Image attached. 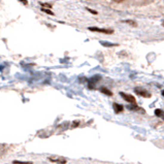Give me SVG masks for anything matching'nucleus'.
Segmentation results:
<instances>
[{"label": "nucleus", "mask_w": 164, "mask_h": 164, "mask_svg": "<svg viewBox=\"0 0 164 164\" xmlns=\"http://www.w3.org/2000/svg\"><path fill=\"white\" fill-rule=\"evenodd\" d=\"M89 30L90 31H93V32L104 33V34H112V33H114L113 29H101V28H97V27H90Z\"/></svg>", "instance_id": "f257e3e1"}, {"label": "nucleus", "mask_w": 164, "mask_h": 164, "mask_svg": "<svg viewBox=\"0 0 164 164\" xmlns=\"http://www.w3.org/2000/svg\"><path fill=\"white\" fill-rule=\"evenodd\" d=\"M135 93L137 94L139 96H143V97H146V98H150L151 97V94L147 91L146 89H143V88H135L134 89Z\"/></svg>", "instance_id": "f03ea898"}, {"label": "nucleus", "mask_w": 164, "mask_h": 164, "mask_svg": "<svg viewBox=\"0 0 164 164\" xmlns=\"http://www.w3.org/2000/svg\"><path fill=\"white\" fill-rule=\"evenodd\" d=\"M120 95L123 97V99H125L126 101H128V102L132 103V104L136 102V100H135V98H134V96L130 95V94H126V93H123V92H120Z\"/></svg>", "instance_id": "7ed1b4c3"}, {"label": "nucleus", "mask_w": 164, "mask_h": 164, "mask_svg": "<svg viewBox=\"0 0 164 164\" xmlns=\"http://www.w3.org/2000/svg\"><path fill=\"white\" fill-rule=\"evenodd\" d=\"M99 78H100V76H94V78H90V80L88 81V83H89V88L90 89H94V86H95V84L96 83L99 81Z\"/></svg>", "instance_id": "20e7f679"}, {"label": "nucleus", "mask_w": 164, "mask_h": 164, "mask_svg": "<svg viewBox=\"0 0 164 164\" xmlns=\"http://www.w3.org/2000/svg\"><path fill=\"white\" fill-rule=\"evenodd\" d=\"M113 107L115 109V113L116 114H120L123 112V109H124V106L121 104H119V103H114L113 104Z\"/></svg>", "instance_id": "39448f33"}, {"label": "nucleus", "mask_w": 164, "mask_h": 164, "mask_svg": "<svg viewBox=\"0 0 164 164\" xmlns=\"http://www.w3.org/2000/svg\"><path fill=\"white\" fill-rule=\"evenodd\" d=\"M128 109H130V111H143L141 109H139L135 103H133V105H128Z\"/></svg>", "instance_id": "423d86ee"}, {"label": "nucleus", "mask_w": 164, "mask_h": 164, "mask_svg": "<svg viewBox=\"0 0 164 164\" xmlns=\"http://www.w3.org/2000/svg\"><path fill=\"white\" fill-rule=\"evenodd\" d=\"M155 115H156L157 117H160L161 119L164 120V112L162 109H156V111H155Z\"/></svg>", "instance_id": "0eeeda50"}, {"label": "nucleus", "mask_w": 164, "mask_h": 164, "mask_svg": "<svg viewBox=\"0 0 164 164\" xmlns=\"http://www.w3.org/2000/svg\"><path fill=\"white\" fill-rule=\"evenodd\" d=\"M100 91L102 92V93H104V94H106L107 96H112L113 95V93H112L111 91H109V89H106V88H104V87H102V88H100Z\"/></svg>", "instance_id": "6e6552de"}, {"label": "nucleus", "mask_w": 164, "mask_h": 164, "mask_svg": "<svg viewBox=\"0 0 164 164\" xmlns=\"http://www.w3.org/2000/svg\"><path fill=\"white\" fill-rule=\"evenodd\" d=\"M101 44L106 46V47H116L117 46V44H109V42H104V41H101Z\"/></svg>", "instance_id": "1a4fd4ad"}, {"label": "nucleus", "mask_w": 164, "mask_h": 164, "mask_svg": "<svg viewBox=\"0 0 164 164\" xmlns=\"http://www.w3.org/2000/svg\"><path fill=\"white\" fill-rule=\"evenodd\" d=\"M41 10H42V12H44V13H48V15H51V16H53V15H54V13H52L51 10H47V8H44V7H42V8H41Z\"/></svg>", "instance_id": "9d476101"}, {"label": "nucleus", "mask_w": 164, "mask_h": 164, "mask_svg": "<svg viewBox=\"0 0 164 164\" xmlns=\"http://www.w3.org/2000/svg\"><path fill=\"white\" fill-rule=\"evenodd\" d=\"M125 23H128V24H130V25H132V26H134V27L136 26V23L134 21H125Z\"/></svg>", "instance_id": "9b49d317"}, {"label": "nucleus", "mask_w": 164, "mask_h": 164, "mask_svg": "<svg viewBox=\"0 0 164 164\" xmlns=\"http://www.w3.org/2000/svg\"><path fill=\"white\" fill-rule=\"evenodd\" d=\"M41 5L44 6V8H46V7H48V8H52V4H49V3H42Z\"/></svg>", "instance_id": "f8f14e48"}, {"label": "nucleus", "mask_w": 164, "mask_h": 164, "mask_svg": "<svg viewBox=\"0 0 164 164\" xmlns=\"http://www.w3.org/2000/svg\"><path fill=\"white\" fill-rule=\"evenodd\" d=\"M15 164H32V162H20V161H15Z\"/></svg>", "instance_id": "ddd939ff"}, {"label": "nucleus", "mask_w": 164, "mask_h": 164, "mask_svg": "<svg viewBox=\"0 0 164 164\" xmlns=\"http://www.w3.org/2000/svg\"><path fill=\"white\" fill-rule=\"evenodd\" d=\"M87 10H88L90 13H93V15H97V12H96V10H91V8H87Z\"/></svg>", "instance_id": "4468645a"}, {"label": "nucleus", "mask_w": 164, "mask_h": 164, "mask_svg": "<svg viewBox=\"0 0 164 164\" xmlns=\"http://www.w3.org/2000/svg\"><path fill=\"white\" fill-rule=\"evenodd\" d=\"M19 1H21L22 3H24V4H28V1H27V0H19Z\"/></svg>", "instance_id": "2eb2a0df"}, {"label": "nucleus", "mask_w": 164, "mask_h": 164, "mask_svg": "<svg viewBox=\"0 0 164 164\" xmlns=\"http://www.w3.org/2000/svg\"><path fill=\"white\" fill-rule=\"evenodd\" d=\"M114 1H116V2H121V1H123V0H114Z\"/></svg>", "instance_id": "dca6fc26"}, {"label": "nucleus", "mask_w": 164, "mask_h": 164, "mask_svg": "<svg viewBox=\"0 0 164 164\" xmlns=\"http://www.w3.org/2000/svg\"><path fill=\"white\" fill-rule=\"evenodd\" d=\"M162 95L164 96V90H163V91H162Z\"/></svg>", "instance_id": "f3484780"}, {"label": "nucleus", "mask_w": 164, "mask_h": 164, "mask_svg": "<svg viewBox=\"0 0 164 164\" xmlns=\"http://www.w3.org/2000/svg\"><path fill=\"white\" fill-rule=\"evenodd\" d=\"M162 26L164 27V22H163V23H162Z\"/></svg>", "instance_id": "a211bd4d"}]
</instances>
